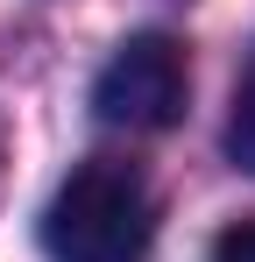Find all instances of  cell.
Here are the masks:
<instances>
[{
    "instance_id": "obj_3",
    "label": "cell",
    "mask_w": 255,
    "mask_h": 262,
    "mask_svg": "<svg viewBox=\"0 0 255 262\" xmlns=\"http://www.w3.org/2000/svg\"><path fill=\"white\" fill-rule=\"evenodd\" d=\"M227 156H234V170L255 177V57L248 71H241V85H234V114H227Z\"/></svg>"
},
{
    "instance_id": "obj_1",
    "label": "cell",
    "mask_w": 255,
    "mask_h": 262,
    "mask_svg": "<svg viewBox=\"0 0 255 262\" xmlns=\"http://www.w3.org/2000/svg\"><path fill=\"white\" fill-rule=\"evenodd\" d=\"M149 248H156V199L128 163L92 156L57 184L42 213L50 262H149Z\"/></svg>"
},
{
    "instance_id": "obj_2",
    "label": "cell",
    "mask_w": 255,
    "mask_h": 262,
    "mask_svg": "<svg viewBox=\"0 0 255 262\" xmlns=\"http://www.w3.org/2000/svg\"><path fill=\"white\" fill-rule=\"evenodd\" d=\"M184 92H192V71H184V50L170 36H128L99 78H92V114L107 128H128V135H163L184 121Z\"/></svg>"
},
{
    "instance_id": "obj_4",
    "label": "cell",
    "mask_w": 255,
    "mask_h": 262,
    "mask_svg": "<svg viewBox=\"0 0 255 262\" xmlns=\"http://www.w3.org/2000/svg\"><path fill=\"white\" fill-rule=\"evenodd\" d=\"M213 262H255V220H234V227L213 241Z\"/></svg>"
}]
</instances>
